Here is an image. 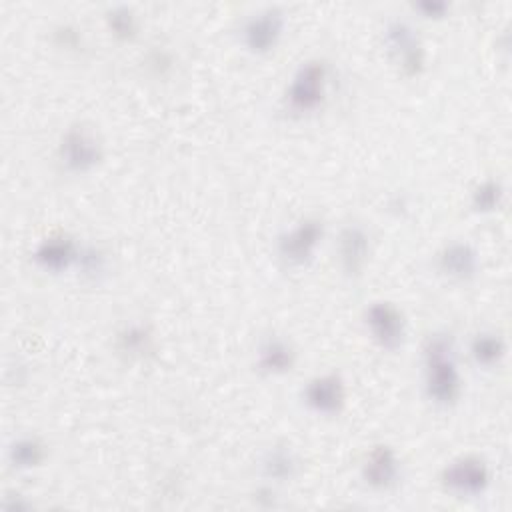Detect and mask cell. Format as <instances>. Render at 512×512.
<instances>
[{"mask_svg": "<svg viewBox=\"0 0 512 512\" xmlns=\"http://www.w3.org/2000/svg\"><path fill=\"white\" fill-rule=\"evenodd\" d=\"M424 388L438 406H452L460 398L462 378L448 334H430L424 344Z\"/></svg>", "mask_w": 512, "mask_h": 512, "instance_id": "6da1fadb", "label": "cell"}, {"mask_svg": "<svg viewBox=\"0 0 512 512\" xmlns=\"http://www.w3.org/2000/svg\"><path fill=\"white\" fill-rule=\"evenodd\" d=\"M328 78L330 68L324 60L314 58L302 62L294 72L284 94L288 110L296 114H308L318 110L326 100Z\"/></svg>", "mask_w": 512, "mask_h": 512, "instance_id": "7a4b0ae2", "label": "cell"}, {"mask_svg": "<svg viewBox=\"0 0 512 512\" xmlns=\"http://www.w3.org/2000/svg\"><path fill=\"white\" fill-rule=\"evenodd\" d=\"M104 158V148L98 134L86 124L68 126L58 142V160L72 174L94 170Z\"/></svg>", "mask_w": 512, "mask_h": 512, "instance_id": "3957f363", "label": "cell"}, {"mask_svg": "<svg viewBox=\"0 0 512 512\" xmlns=\"http://www.w3.org/2000/svg\"><path fill=\"white\" fill-rule=\"evenodd\" d=\"M384 42L404 76L414 78L422 74L426 66V50L410 22L400 18L390 20L384 30Z\"/></svg>", "mask_w": 512, "mask_h": 512, "instance_id": "277c9868", "label": "cell"}, {"mask_svg": "<svg viewBox=\"0 0 512 512\" xmlns=\"http://www.w3.org/2000/svg\"><path fill=\"white\" fill-rule=\"evenodd\" d=\"M442 486L458 496H478L490 484V468L480 456H460L440 472Z\"/></svg>", "mask_w": 512, "mask_h": 512, "instance_id": "5b68a950", "label": "cell"}, {"mask_svg": "<svg viewBox=\"0 0 512 512\" xmlns=\"http://www.w3.org/2000/svg\"><path fill=\"white\" fill-rule=\"evenodd\" d=\"M322 236V220L314 216L304 218L278 238V254L290 266H304L312 260Z\"/></svg>", "mask_w": 512, "mask_h": 512, "instance_id": "8992f818", "label": "cell"}, {"mask_svg": "<svg viewBox=\"0 0 512 512\" xmlns=\"http://www.w3.org/2000/svg\"><path fill=\"white\" fill-rule=\"evenodd\" d=\"M366 328L372 340L384 350H396L406 338V320L392 302H372L364 312Z\"/></svg>", "mask_w": 512, "mask_h": 512, "instance_id": "52a82bcc", "label": "cell"}, {"mask_svg": "<svg viewBox=\"0 0 512 512\" xmlns=\"http://www.w3.org/2000/svg\"><path fill=\"white\" fill-rule=\"evenodd\" d=\"M284 24V10L278 6H266L250 14V18L244 22L242 42L250 52L266 54L278 44L284 32Z\"/></svg>", "mask_w": 512, "mask_h": 512, "instance_id": "ba28073f", "label": "cell"}, {"mask_svg": "<svg viewBox=\"0 0 512 512\" xmlns=\"http://www.w3.org/2000/svg\"><path fill=\"white\" fill-rule=\"evenodd\" d=\"M304 404L320 416H336L346 404V384L336 372H326L308 380L302 390Z\"/></svg>", "mask_w": 512, "mask_h": 512, "instance_id": "9c48e42d", "label": "cell"}, {"mask_svg": "<svg viewBox=\"0 0 512 512\" xmlns=\"http://www.w3.org/2000/svg\"><path fill=\"white\" fill-rule=\"evenodd\" d=\"M362 480L374 490H390L400 478V458L388 444H376L370 448L362 462Z\"/></svg>", "mask_w": 512, "mask_h": 512, "instance_id": "30bf717a", "label": "cell"}, {"mask_svg": "<svg viewBox=\"0 0 512 512\" xmlns=\"http://www.w3.org/2000/svg\"><path fill=\"white\" fill-rule=\"evenodd\" d=\"M370 256V236L360 224H348L338 236V258L346 276L362 274Z\"/></svg>", "mask_w": 512, "mask_h": 512, "instance_id": "8fae6325", "label": "cell"}, {"mask_svg": "<svg viewBox=\"0 0 512 512\" xmlns=\"http://www.w3.org/2000/svg\"><path fill=\"white\" fill-rule=\"evenodd\" d=\"M78 252H80V246L70 236L52 234L36 246L32 258L40 268L48 272H64L72 264H76Z\"/></svg>", "mask_w": 512, "mask_h": 512, "instance_id": "7c38bea8", "label": "cell"}, {"mask_svg": "<svg viewBox=\"0 0 512 512\" xmlns=\"http://www.w3.org/2000/svg\"><path fill=\"white\" fill-rule=\"evenodd\" d=\"M438 268L444 276L468 282L478 274L480 258L472 244L468 242H450L438 254Z\"/></svg>", "mask_w": 512, "mask_h": 512, "instance_id": "4fadbf2b", "label": "cell"}, {"mask_svg": "<svg viewBox=\"0 0 512 512\" xmlns=\"http://www.w3.org/2000/svg\"><path fill=\"white\" fill-rule=\"evenodd\" d=\"M296 364V350L294 346L280 338V336H268L256 352V368L262 374L268 376H282L290 372Z\"/></svg>", "mask_w": 512, "mask_h": 512, "instance_id": "5bb4252c", "label": "cell"}, {"mask_svg": "<svg viewBox=\"0 0 512 512\" xmlns=\"http://www.w3.org/2000/svg\"><path fill=\"white\" fill-rule=\"evenodd\" d=\"M116 350L128 360H140L154 350V334L146 324L130 322L116 332Z\"/></svg>", "mask_w": 512, "mask_h": 512, "instance_id": "9a60e30c", "label": "cell"}, {"mask_svg": "<svg viewBox=\"0 0 512 512\" xmlns=\"http://www.w3.org/2000/svg\"><path fill=\"white\" fill-rule=\"evenodd\" d=\"M262 474L274 482L292 480L298 472V458L288 444H274L262 456Z\"/></svg>", "mask_w": 512, "mask_h": 512, "instance_id": "2e32d148", "label": "cell"}, {"mask_svg": "<svg viewBox=\"0 0 512 512\" xmlns=\"http://www.w3.org/2000/svg\"><path fill=\"white\" fill-rule=\"evenodd\" d=\"M48 456L44 442L36 436H22L8 448V460L16 470H32L40 466Z\"/></svg>", "mask_w": 512, "mask_h": 512, "instance_id": "e0dca14e", "label": "cell"}, {"mask_svg": "<svg viewBox=\"0 0 512 512\" xmlns=\"http://www.w3.org/2000/svg\"><path fill=\"white\" fill-rule=\"evenodd\" d=\"M470 354L478 366L492 368L500 364V360L504 358L506 342L496 332H480L470 342Z\"/></svg>", "mask_w": 512, "mask_h": 512, "instance_id": "ac0fdd59", "label": "cell"}, {"mask_svg": "<svg viewBox=\"0 0 512 512\" xmlns=\"http://www.w3.org/2000/svg\"><path fill=\"white\" fill-rule=\"evenodd\" d=\"M504 202V186L498 180L486 178L474 186L470 196V206L478 214L496 212Z\"/></svg>", "mask_w": 512, "mask_h": 512, "instance_id": "d6986e66", "label": "cell"}, {"mask_svg": "<svg viewBox=\"0 0 512 512\" xmlns=\"http://www.w3.org/2000/svg\"><path fill=\"white\" fill-rule=\"evenodd\" d=\"M106 24L118 40H132L138 30L136 14L126 4H116L106 10Z\"/></svg>", "mask_w": 512, "mask_h": 512, "instance_id": "ffe728a7", "label": "cell"}, {"mask_svg": "<svg viewBox=\"0 0 512 512\" xmlns=\"http://www.w3.org/2000/svg\"><path fill=\"white\" fill-rule=\"evenodd\" d=\"M76 264L80 266V270H82L86 276H92V278L100 276V274L106 270V258H104V254H102L96 246H84V248H80Z\"/></svg>", "mask_w": 512, "mask_h": 512, "instance_id": "44dd1931", "label": "cell"}, {"mask_svg": "<svg viewBox=\"0 0 512 512\" xmlns=\"http://www.w3.org/2000/svg\"><path fill=\"white\" fill-rule=\"evenodd\" d=\"M414 10L420 12L424 18H444L450 12V4L442 0H422L414 2Z\"/></svg>", "mask_w": 512, "mask_h": 512, "instance_id": "7402d4cb", "label": "cell"}, {"mask_svg": "<svg viewBox=\"0 0 512 512\" xmlns=\"http://www.w3.org/2000/svg\"><path fill=\"white\" fill-rule=\"evenodd\" d=\"M56 38H58V44L66 48H76L80 44V34L72 26H60L56 30Z\"/></svg>", "mask_w": 512, "mask_h": 512, "instance_id": "603a6c76", "label": "cell"}]
</instances>
